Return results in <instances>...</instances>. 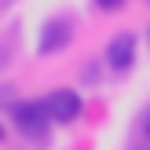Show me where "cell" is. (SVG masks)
I'll use <instances>...</instances> for the list:
<instances>
[{
	"instance_id": "5",
	"label": "cell",
	"mask_w": 150,
	"mask_h": 150,
	"mask_svg": "<svg viewBox=\"0 0 150 150\" xmlns=\"http://www.w3.org/2000/svg\"><path fill=\"white\" fill-rule=\"evenodd\" d=\"M95 4H99V7H103V11H117V7H121V4H125V0H95Z\"/></svg>"
},
{
	"instance_id": "7",
	"label": "cell",
	"mask_w": 150,
	"mask_h": 150,
	"mask_svg": "<svg viewBox=\"0 0 150 150\" xmlns=\"http://www.w3.org/2000/svg\"><path fill=\"white\" fill-rule=\"evenodd\" d=\"M136 150H150V136H143V139H139V143H136Z\"/></svg>"
},
{
	"instance_id": "2",
	"label": "cell",
	"mask_w": 150,
	"mask_h": 150,
	"mask_svg": "<svg viewBox=\"0 0 150 150\" xmlns=\"http://www.w3.org/2000/svg\"><path fill=\"white\" fill-rule=\"evenodd\" d=\"M11 121L18 132H26V136H44L51 125L48 117V106H44V99H22V103H11Z\"/></svg>"
},
{
	"instance_id": "4",
	"label": "cell",
	"mask_w": 150,
	"mask_h": 150,
	"mask_svg": "<svg viewBox=\"0 0 150 150\" xmlns=\"http://www.w3.org/2000/svg\"><path fill=\"white\" fill-rule=\"evenodd\" d=\"M106 66L114 73H125V70H132V62H136V33H117L114 40L106 44Z\"/></svg>"
},
{
	"instance_id": "3",
	"label": "cell",
	"mask_w": 150,
	"mask_h": 150,
	"mask_svg": "<svg viewBox=\"0 0 150 150\" xmlns=\"http://www.w3.org/2000/svg\"><path fill=\"white\" fill-rule=\"evenodd\" d=\"M44 106H48V117L55 125H70L77 121L81 114H84V99H81V92H73V88H55V92L44 95Z\"/></svg>"
},
{
	"instance_id": "6",
	"label": "cell",
	"mask_w": 150,
	"mask_h": 150,
	"mask_svg": "<svg viewBox=\"0 0 150 150\" xmlns=\"http://www.w3.org/2000/svg\"><path fill=\"white\" fill-rule=\"evenodd\" d=\"M139 125H143V136H150V106L143 110V121H139Z\"/></svg>"
},
{
	"instance_id": "1",
	"label": "cell",
	"mask_w": 150,
	"mask_h": 150,
	"mask_svg": "<svg viewBox=\"0 0 150 150\" xmlns=\"http://www.w3.org/2000/svg\"><path fill=\"white\" fill-rule=\"evenodd\" d=\"M73 40V18L70 15H51L37 33V55H59Z\"/></svg>"
},
{
	"instance_id": "8",
	"label": "cell",
	"mask_w": 150,
	"mask_h": 150,
	"mask_svg": "<svg viewBox=\"0 0 150 150\" xmlns=\"http://www.w3.org/2000/svg\"><path fill=\"white\" fill-rule=\"evenodd\" d=\"M0 139H4V125H0Z\"/></svg>"
},
{
	"instance_id": "9",
	"label": "cell",
	"mask_w": 150,
	"mask_h": 150,
	"mask_svg": "<svg viewBox=\"0 0 150 150\" xmlns=\"http://www.w3.org/2000/svg\"><path fill=\"white\" fill-rule=\"evenodd\" d=\"M146 4H150V0H146Z\"/></svg>"
}]
</instances>
